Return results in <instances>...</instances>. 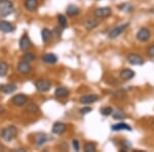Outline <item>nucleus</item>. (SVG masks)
<instances>
[{"instance_id": "1", "label": "nucleus", "mask_w": 154, "mask_h": 152, "mask_svg": "<svg viewBox=\"0 0 154 152\" xmlns=\"http://www.w3.org/2000/svg\"><path fill=\"white\" fill-rule=\"evenodd\" d=\"M14 11V6L11 0H0V18H6Z\"/></svg>"}, {"instance_id": "21", "label": "nucleus", "mask_w": 154, "mask_h": 152, "mask_svg": "<svg viewBox=\"0 0 154 152\" xmlns=\"http://www.w3.org/2000/svg\"><path fill=\"white\" fill-rule=\"evenodd\" d=\"M112 131H123V129H126V131H131V126L130 124L128 123H117V124H113L111 126Z\"/></svg>"}, {"instance_id": "4", "label": "nucleus", "mask_w": 154, "mask_h": 152, "mask_svg": "<svg viewBox=\"0 0 154 152\" xmlns=\"http://www.w3.org/2000/svg\"><path fill=\"white\" fill-rule=\"evenodd\" d=\"M128 26V23L126 24H122V25H119V26L114 27L112 30H110V32L108 33V37L110 39H115L117 38L119 35L123 33V31L126 29V27Z\"/></svg>"}, {"instance_id": "13", "label": "nucleus", "mask_w": 154, "mask_h": 152, "mask_svg": "<svg viewBox=\"0 0 154 152\" xmlns=\"http://www.w3.org/2000/svg\"><path fill=\"white\" fill-rule=\"evenodd\" d=\"M16 28L11 23L6 21H0V31H2L3 33H11Z\"/></svg>"}, {"instance_id": "5", "label": "nucleus", "mask_w": 154, "mask_h": 152, "mask_svg": "<svg viewBox=\"0 0 154 152\" xmlns=\"http://www.w3.org/2000/svg\"><path fill=\"white\" fill-rule=\"evenodd\" d=\"M111 14H112V11H111V8H109V7H99V8H97L95 12H94L95 17L99 20L107 19L108 17L111 16Z\"/></svg>"}, {"instance_id": "23", "label": "nucleus", "mask_w": 154, "mask_h": 152, "mask_svg": "<svg viewBox=\"0 0 154 152\" xmlns=\"http://www.w3.org/2000/svg\"><path fill=\"white\" fill-rule=\"evenodd\" d=\"M46 141H48V136H46L45 134H39L36 136L35 144L38 147H40V146L43 145V144H45Z\"/></svg>"}, {"instance_id": "25", "label": "nucleus", "mask_w": 154, "mask_h": 152, "mask_svg": "<svg viewBox=\"0 0 154 152\" xmlns=\"http://www.w3.org/2000/svg\"><path fill=\"white\" fill-rule=\"evenodd\" d=\"M8 65H7L6 62L4 61H0V77L5 76L7 73H8Z\"/></svg>"}, {"instance_id": "24", "label": "nucleus", "mask_w": 154, "mask_h": 152, "mask_svg": "<svg viewBox=\"0 0 154 152\" xmlns=\"http://www.w3.org/2000/svg\"><path fill=\"white\" fill-rule=\"evenodd\" d=\"M51 36H53V34H51V31L46 28H44L43 30L41 31V37H42V41L44 42V43H46V42L49 41V39L51 38Z\"/></svg>"}, {"instance_id": "7", "label": "nucleus", "mask_w": 154, "mask_h": 152, "mask_svg": "<svg viewBox=\"0 0 154 152\" xmlns=\"http://www.w3.org/2000/svg\"><path fill=\"white\" fill-rule=\"evenodd\" d=\"M27 102H28V98H27V96L24 94L16 95V96L11 99V103L17 107H22V106L26 105Z\"/></svg>"}, {"instance_id": "2", "label": "nucleus", "mask_w": 154, "mask_h": 152, "mask_svg": "<svg viewBox=\"0 0 154 152\" xmlns=\"http://www.w3.org/2000/svg\"><path fill=\"white\" fill-rule=\"evenodd\" d=\"M18 135V129L14 126H8L6 128H4L0 133V136L5 142H11L14 140Z\"/></svg>"}, {"instance_id": "8", "label": "nucleus", "mask_w": 154, "mask_h": 152, "mask_svg": "<svg viewBox=\"0 0 154 152\" xmlns=\"http://www.w3.org/2000/svg\"><path fill=\"white\" fill-rule=\"evenodd\" d=\"M17 70H18L21 74H23V75H26V74H29L30 72L32 71V66L30 65V63H28V62L22 60V61L18 64V66H17Z\"/></svg>"}, {"instance_id": "20", "label": "nucleus", "mask_w": 154, "mask_h": 152, "mask_svg": "<svg viewBox=\"0 0 154 152\" xmlns=\"http://www.w3.org/2000/svg\"><path fill=\"white\" fill-rule=\"evenodd\" d=\"M54 96L59 99H64L69 96V89L64 88V86H60L54 91Z\"/></svg>"}, {"instance_id": "9", "label": "nucleus", "mask_w": 154, "mask_h": 152, "mask_svg": "<svg viewBox=\"0 0 154 152\" xmlns=\"http://www.w3.org/2000/svg\"><path fill=\"white\" fill-rule=\"evenodd\" d=\"M126 60H128V63L131 65H134V66H140V65L144 64V59L137 54H130Z\"/></svg>"}, {"instance_id": "12", "label": "nucleus", "mask_w": 154, "mask_h": 152, "mask_svg": "<svg viewBox=\"0 0 154 152\" xmlns=\"http://www.w3.org/2000/svg\"><path fill=\"white\" fill-rule=\"evenodd\" d=\"M99 24H100V20L99 19L88 18V19H86L85 22H84V27L86 28V30H94L99 26Z\"/></svg>"}, {"instance_id": "6", "label": "nucleus", "mask_w": 154, "mask_h": 152, "mask_svg": "<svg viewBox=\"0 0 154 152\" xmlns=\"http://www.w3.org/2000/svg\"><path fill=\"white\" fill-rule=\"evenodd\" d=\"M98 100H99V96L96 94L84 95V96L80 97V99H79V103L83 104V105H89V104L96 103Z\"/></svg>"}, {"instance_id": "14", "label": "nucleus", "mask_w": 154, "mask_h": 152, "mask_svg": "<svg viewBox=\"0 0 154 152\" xmlns=\"http://www.w3.org/2000/svg\"><path fill=\"white\" fill-rule=\"evenodd\" d=\"M67 129V126L64 123L58 121V123H54L53 126V133L54 135H62L63 133H65Z\"/></svg>"}, {"instance_id": "10", "label": "nucleus", "mask_w": 154, "mask_h": 152, "mask_svg": "<svg viewBox=\"0 0 154 152\" xmlns=\"http://www.w3.org/2000/svg\"><path fill=\"white\" fill-rule=\"evenodd\" d=\"M136 36H137V39H138L139 41L145 42V41L149 40V38H150V36H151V33H150V31H149V29L141 28L138 31V33H137Z\"/></svg>"}, {"instance_id": "34", "label": "nucleus", "mask_w": 154, "mask_h": 152, "mask_svg": "<svg viewBox=\"0 0 154 152\" xmlns=\"http://www.w3.org/2000/svg\"><path fill=\"white\" fill-rule=\"evenodd\" d=\"M3 113H4V108L2 106H0V115H2Z\"/></svg>"}, {"instance_id": "11", "label": "nucleus", "mask_w": 154, "mask_h": 152, "mask_svg": "<svg viewBox=\"0 0 154 152\" xmlns=\"http://www.w3.org/2000/svg\"><path fill=\"white\" fill-rule=\"evenodd\" d=\"M32 47V42L30 40L29 36L27 34H24L22 36L21 40H20V48L23 51H27L28 49H30Z\"/></svg>"}, {"instance_id": "22", "label": "nucleus", "mask_w": 154, "mask_h": 152, "mask_svg": "<svg viewBox=\"0 0 154 152\" xmlns=\"http://www.w3.org/2000/svg\"><path fill=\"white\" fill-rule=\"evenodd\" d=\"M66 12L69 17H75L79 14V8L74 4H70L66 9Z\"/></svg>"}, {"instance_id": "26", "label": "nucleus", "mask_w": 154, "mask_h": 152, "mask_svg": "<svg viewBox=\"0 0 154 152\" xmlns=\"http://www.w3.org/2000/svg\"><path fill=\"white\" fill-rule=\"evenodd\" d=\"M113 114V118L116 119V120H122V119L125 118V114L121 109H116L115 111L112 112Z\"/></svg>"}, {"instance_id": "19", "label": "nucleus", "mask_w": 154, "mask_h": 152, "mask_svg": "<svg viewBox=\"0 0 154 152\" xmlns=\"http://www.w3.org/2000/svg\"><path fill=\"white\" fill-rule=\"evenodd\" d=\"M135 71H133L131 69H123L120 72V77L123 80H131V79H133L135 77Z\"/></svg>"}, {"instance_id": "33", "label": "nucleus", "mask_w": 154, "mask_h": 152, "mask_svg": "<svg viewBox=\"0 0 154 152\" xmlns=\"http://www.w3.org/2000/svg\"><path fill=\"white\" fill-rule=\"evenodd\" d=\"M91 111V108H89V107H84V108H81V109H80V113H81V114L89 113Z\"/></svg>"}, {"instance_id": "32", "label": "nucleus", "mask_w": 154, "mask_h": 152, "mask_svg": "<svg viewBox=\"0 0 154 152\" xmlns=\"http://www.w3.org/2000/svg\"><path fill=\"white\" fill-rule=\"evenodd\" d=\"M148 56L150 57V58H154V44L148 48Z\"/></svg>"}, {"instance_id": "31", "label": "nucleus", "mask_w": 154, "mask_h": 152, "mask_svg": "<svg viewBox=\"0 0 154 152\" xmlns=\"http://www.w3.org/2000/svg\"><path fill=\"white\" fill-rule=\"evenodd\" d=\"M72 146H73V149L75 151H79V149H80V147H79V142L77 140H73V142H72Z\"/></svg>"}, {"instance_id": "17", "label": "nucleus", "mask_w": 154, "mask_h": 152, "mask_svg": "<svg viewBox=\"0 0 154 152\" xmlns=\"http://www.w3.org/2000/svg\"><path fill=\"white\" fill-rule=\"evenodd\" d=\"M17 89V85L14 83H11V84H3V85H1L0 84V92H2L3 94H12L14 92H16Z\"/></svg>"}, {"instance_id": "3", "label": "nucleus", "mask_w": 154, "mask_h": 152, "mask_svg": "<svg viewBox=\"0 0 154 152\" xmlns=\"http://www.w3.org/2000/svg\"><path fill=\"white\" fill-rule=\"evenodd\" d=\"M34 85H35V88L38 92H40V93H46V92H48L51 88V82L48 80V79L41 78V79L36 80Z\"/></svg>"}, {"instance_id": "29", "label": "nucleus", "mask_w": 154, "mask_h": 152, "mask_svg": "<svg viewBox=\"0 0 154 152\" xmlns=\"http://www.w3.org/2000/svg\"><path fill=\"white\" fill-rule=\"evenodd\" d=\"M97 150V146L94 143H86L84 145V151L85 152H95Z\"/></svg>"}, {"instance_id": "16", "label": "nucleus", "mask_w": 154, "mask_h": 152, "mask_svg": "<svg viewBox=\"0 0 154 152\" xmlns=\"http://www.w3.org/2000/svg\"><path fill=\"white\" fill-rule=\"evenodd\" d=\"M41 61L46 64H56L58 62V57L54 54H45L41 57Z\"/></svg>"}, {"instance_id": "27", "label": "nucleus", "mask_w": 154, "mask_h": 152, "mask_svg": "<svg viewBox=\"0 0 154 152\" xmlns=\"http://www.w3.org/2000/svg\"><path fill=\"white\" fill-rule=\"evenodd\" d=\"M35 59H36V56L33 53H31V51L25 53L23 54V57H22V60H23V61L28 62V63H31V62H33Z\"/></svg>"}, {"instance_id": "18", "label": "nucleus", "mask_w": 154, "mask_h": 152, "mask_svg": "<svg viewBox=\"0 0 154 152\" xmlns=\"http://www.w3.org/2000/svg\"><path fill=\"white\" fill-rule=\"evenodd\" d=\"M26 111L28 113H31V114H36L40 111V108L37 104L33 103V102H27L26 103Z\"/></svg>"}, {"instance_id": "15", "label": "nucleus", "mask_w": 154, "mask_h": 152, "mask_svg": "<svg viewBox=\"0 0 154 152\" xmlns=\"http://www.w3.org/2000/svg\"><path fill=\"white\" fill-rule=\"evenodd\" d=\"M25 8L29 11H34L38 8L39 2L38 0H25Z\"/></svg>"}, {"instance_id": "28", "label": "nucleus", "mask_w": 154, "mask_h": 152, "mask_svg": "<svg viewBox=\"0 0 154 152\" xmlns=\"http://www.w3.org/2000/svg\"><path fill=\"white\" fill-rule=\"evenodd\" d=\"M57 19H58V23L60 25V27H62V29L66 28V27H67V19H66V17L63 16V14H58Z\"/></svg>"}, {"instance_id": "30", "label": "nucleus", "mask_w": 154, "mask_h": 152, "mask_svg": "<svg viewBox=\"0 0 154 152\" xmlns=\"http://www.w3.org/2000/svg\"><path fill=\"white\" fill-rule=\"evenodd\" d=\"M112 112H113V109L111 108V107H105V108H103L101 110V114L104 116H109L112 114Z\"/></svg>"}]
</instances>
